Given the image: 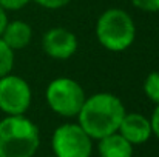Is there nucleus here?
Masks as SVG:
<instances>
[{"label": "nucleus", "instance_id": "obj_1", "mask_svg": "<svg viewBox=\"0 0 159 157\" xmlns=\"http://www.w3.org/2000/svg\"><path fill=\"white\" fill-rule=\"evenodd\" d=\"M124 116L125 108L119 97L110 93H98L85 99L77 119L84 131L93 140H99L119 129Z\"/></svg>", "mask_w": 159, "mask_h": 157}, {"label": "nucleus", "instance_id": "obj_2", "mask_svg": "<svg viewBox=\"0 0 159 157\" xmlns=\"http://www.w3.org/2000/svg\"><path fill=\"white\" fill-rule=\"evenodd\" d=\"M39 145V128L23 114L0 120V157H33Z\"/></svg>", "mask_w": 159, "mask_h": 157}, {"label": "nucleus", "instance_id": "obj_3", "mask_svg": "<svg viewBox=\"0 0 159 157\" xmlns=\"http://www.w3.org/2000/svg\"><path fill=\"white\" fill-rule=\"evenodd\" d=\"M96 37L108 51H125L136 37V26L131 15L120 8L104 11L96 23Z\"/></svg>", "mask_w": 159, "mask_h": 157}, {"label": "nucleus", "instance_id": "obj_4", "mask_svg": "<svg viewBox=\"0 0 159 157\" xmlns=\"http://www.w3.org/2000/svg\"><path fill=\"white\" fill-rule=\"evenodd\" d=\"M45 97L48 106L62 117H77L87 99L84 88L68 77H59L50 82Z\"/></svg>", "mask_w": 159, "mask_h": 157}, {"label": "nucleus", "instance_id": "obj_5", "mask_svg": "<svg viewBox=\"0 0 159 157\" xmlns=\"http://www.w3.org/2000/svg\"><path fill=\"white\" fill-rule=\"evenodd\" d=\"M51 146L56 157H90L93 139L79 123H63L53 133Z\"/></svg>", "mask_w": 159, "mask_h": 157}, {"label": "nucleus", "instance_id": "obj_6", "mask_svg": "<svg viewBox=\"0 0 159 157\" xmlns=\"http://www.w3.org/2000/svg\"><path fill=\"white\" fill-rule=\"evenodd\" d=\"M33 100L31 86L19 76L6 74L0 77V109L6 116H22Z\"/></svg>", "mask_w": 159, "mask_h": 157}, {"label": "nucleus", "instance_id": "obj_7", "mask_svg": "<svg viewBox=\"0 0 159 157\" xmlns=\"http://www.w3.org/2000/svg\"><path fill=\"white\" fill-rule=\"evenodd\" d=\"M43 52L56 60H66L77 51V37L65 28H51L42 37Z\"/></svg>", "mask_w": 159, "mask_h": 157}, {"label": "nucleus", "instance_id": "obj_8", "mask_svg": "<svg viewBox=\"0 0 159 157\" xmlns=\"http://www.w3.org/2000/svg\"><path fill=\"white\" fill-rule=\"evenodd\" d=\"M117 133L125 137L131 145H141L145 143L152 133V125H150V119H147L145 116L139 114V112H130L124 116Z\"/></svg>", "mask_w": 159, "mask_h": 157}, {"label": "nucleus", "instance_id": "obj_9", "mask_svg": "<svg viewBox=\"0 0 159 157\" xmlns=\"http://www.w3.org/2000/svg\"><path fill=\"white\" fill-rule=\"evenodd\" d=\"M0 37L12 51H19L30 45L33 37V28L23 20L8 22Z\"/></svg>", "mask_w": 159, "mask_h": 157}, {"label": "nucleus", "instance_id": "obj_10", "mask_svg": "<svg viewBox=\"0 0 159 157\" xmlns=\"http://www.w3.org/2000/svg\"><path fill=\"white\" fill-rule=\"evenodd\" d=\"M98 151L101 157H133V145L116 131L99 139Z\"/></svg>", "mask_w": 159, "mask_h": 157}, {"label": "nucleus", "instance_id": "obj_11", "mask_svg": "<svg viewBox=\"0 0 159 157\" xmlns=\"http://www.w3.org/2000/svg\"><path fill=\"white\" fill-rule=\"evenodd\" d=\"M14 68V51L0 37V77L11 74Z\"/></svg>", "mask_w": 159, "mask_h": 157}, {"label": "nucleus", "instance_id": "obj_12", "mask_svg": "<svg viewBox=\"0 0 159 157\" xmlns=\"http://www.w3.org/2000/svg\"><path fill=\"white\" fill-rule=\"evenodd\" d=\"M144 93L147 94V97L158 105L159 103V72H150L144 82Z\"/></svg>", "mask_w": 159, "mask_h": 157}, {"label": "nucleus", "instance_id": "obj_13", "mask_svg": "<svg viewBox=\"0 0 159 157\" xmlns=\"http://www.w3.org/2000/svg\"><path fill=\"white\" fill-rule=\"evenodd\" d=\"M133 6L147 11V12H159V0H131Z\"/></svg>", "mask_w": 159, "mask_h": 157}, {"label": "nucleus", "instance_id": "obj_14", "mask_svg": "<svg viewBox=\"0 0 159 157\" xmlns=\"http://www.w3.org/2000/svg\"><path fill=\"white\" fill-rule=\"evenodd\" d=\"M31 0H0V6L5 11H19L25 8Z\"/></svg>", "mask_w": 159, "mask_h": 157}, {"label": "nucleus", "instance_id": "obj_15", "mask_svg": "<svg viewBox=\"0 0 159 157\" xmlns=\"http://www.w3.org/2000/svg\"><path fill=\"white\" fill-rule=\"evenodd\" d=\"M31 2H34L47 9H59V8L66 6L71 0H31Z\"/></svg>", "mask_w": 159, "mask_h": 157}, {"label": "nucleus", "instance_id": "obj_16", "mask_svg": "<svg viewBox=\"0 0 159 157\" xmlns=\"http://www.w3.org/2000/svg\"><path fill=\"white\" fill-rule=\"evenodd\" d=\"M150 125H152V133L159 139V103L156 105V108H155V111L152 114Z\"/></svg>", "mask_w": 159, "mask_h": 157}, {"label": "nucleus", "instance_id": "obj_17", "mask_svg": "<svg viewBox=\"0 0 159 157\" xmlns=\"http://www.w3.org/2000/svg\"><path fill=\"white\" fill-rule=\"evenodd\" d=\"M6 25H8V14H6V11L0 6V36H2V33H3V29H5Z\"/></svg>", "mask_w": 159, "mask_h": 157}, {"label": "nucleus", "instance_id": "obj_18", "mask_svg": "<svg viewBox=\"0 0 159 157\" xmlns=\"http://www.w3.org/2000/svg\"><path fill=\"white\" fill-rule=\"evenodd\" d=\"M53 157H56V156H53Z\"/></svg>", "mask_w": 159, "mask_h": 157}]
</instances>
